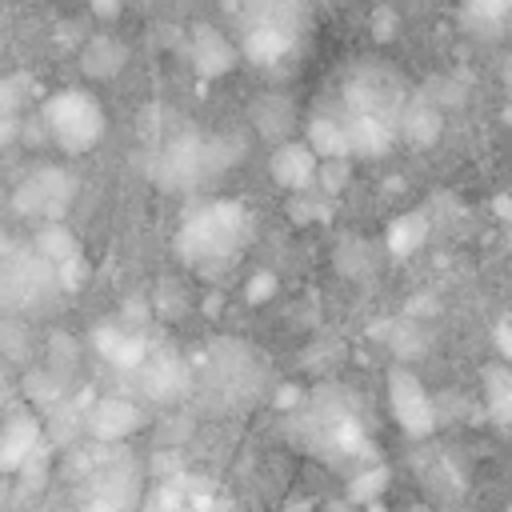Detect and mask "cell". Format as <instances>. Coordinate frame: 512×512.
I'll use <instances>...</instances> for the list:
<instances>
[{
    "label": "cell",
    "instance_id": "6da1fadb",
    "mask_svg": "<svg viewBox=\"0 0 512 512\" xmlns=\"http://www.w3.org/2000/svg\"><path fill=\"white\" fill-rule=\"evenodd\" d=\"M248 240H252V216L240 200H204L184 216L176 232V252L192 272L220 276L244 256Z\"/></svg>",
    "mask_w": 512,
    "mask_h": 512
},
{
    "label": "cell",
    "instance_id": "d6986e66",
    "mask_svg": "<svg viewBox=\"0 0 512 512\" xmlns=\"http://www.w3.org/2000/svg\"><path fill=\"white\" fill-rule=\"evenodd\" d=\"M480 380H484V408H488L492 424L504 428L512 420V372L504 364H488L480 372Z\"/></svg>",
    "mask_w": 512,
    "mask_h": 512
},
{
    "label": "cell",
    "instance_id": "d4e9b609",
    "mask_svg": "<svg viewBox=\"0 0 512 512\" xmlns=\"http://www.w3.org/2000/svg\"><path fill=\"white\" fill-rule=\"evenodd\" d=\"M148 512H192L188 504H184V496H180V488H172V484H164L156 496H152V504H148Z\"/></svg>",
    "mask_w": 512,
    "mask_h": 512
},
{
    "label": "cell",
    "instance_id": "8fae6325",
    "mask_svg": "<svg viewBox=\"0 0 512 512\" xmlns=\"http://www.w3.org/2000/svg\"><path fill=\"white\" fill-rule=\"evenodd\" d=\"M236 56H240L236 44L224 32H216L212 24H196L188 32V60H192V68L200 76H224V72H232Z\"/></svg>",
    "mask_w": 512,
    "mask_h": 512
},
{
    "label": "cell",
    "instance_id": "4dcf8cb0",
    "mask_svg": "<svg viewBox=\"0 0 512 512\" xmlns=\"http://www.w3.org/2000/svg\"><path fill=\"white\" fill-rule=\"evenodd\" d=\"M324 512H348V508H324Z\"/></svg>",
    "mask_w": 512,
    "mask_h": 512
},
{
    "label": "cell",
    "instance_id": "30bf717a",
    "mask_svg": "<svg viewBox=\"0 0 512 512\" xmlns=\"http://www.w3.org/2000/svg\"><path fill=\"white\" fill-rule=\"evenodd\" d=\"M136 368H140V388L152 400H176L192 384L188 364L180 356H172V352H144V360Z\"/></svg>",
    "mask_w": 512,
    "mask_h": 512
},
{
    "label": "cell",
    "instance_id": "4316f807",
    "mask_svg": "<svg viewBox=\"0 0 512 512\" xmlns=\"http://www.w3.org/2000/svg\"><path fill=\"white\" fill-rule=\"evenodd\" d=\"M272 292H276V276H272V272H260V276H252V280H248V300H252V304L268 300Z\"/></svg>",
    "mask_w": 512,
    "mask_h": 512
},
{
    "label": "cell",
    "instance_id": "cb8c5ba5",
    "mask_svg": "<svg viewBox=\"0 0 512 512\" xmlns=\"http://www.w3.org/2000/svg\"><path fill=\"white\" fill-rule=\"evenodd\" d=\"M252 116H256V124H260V132H268V136H272V132H284V128L292 124V108H288V104H276V108H268V104H260V108H256Z\"/></svg>",
    "mask_w": 512,
    "mask_h": 512
},
{
    "label": "cell",
    "instance_id": "2e32d148",
    "mask_svg": "<svg viewBox=\"0 0 512 512\" xmlns=\"http://www.w3.org/2000/svg\"><path fill=\"white\" fill-rule=\"evenodd\" d=\"M92 344H96V352H100L104 360H112L116 368H136V364L144 360V352H148L144 336H140V332H128V328H120V324H100V328L92 332Z\"/></svg>",
    "mask_w": 512,
    "mask_h": 512
},
{
    "label": "cell",
    "instance_id": "5b68a950",
    "mask_svg": "<svg viewBox=\"0 0 512 512\" xmlns=\"http://www.w3.org/2000/svg\"><path fill=\"white\" fill-rule=\"evenodd\" d=\"M56 268L28 252H8L0 260V308L8 312H32L44 308L56 296Z\"/></svg>",
    "mask_w": 512,
    "mask_h": 512
},
{
    "label": "cell",
    "instance_id": "484cf974",
    "mask_svg": "<svg viewBox=\"0 0 512 512\" xmlns=\"http://www.w3.org/2000/svg\"><path fill=\"white\" fill-rule=\"evenodd\" d=\"M0 348H4L8 356H24V332H20V324L0 320Z\"/></svg>",
    "mask_w": 512,
    "mask_h": 512
},
{
    "label": "cell",
    "instance_id": "83f0119b",
    "mask_svg": "<svg viewBox=\"0 0 512 512\" xmlns=\"http://www.w3.org/2000/svg\"><path fill=\"white\" fill-rule=\"evenodd\" d=\"M496 348H500V356H512V336H508V320H500V324H496Z\"/></svg>",
    "mask_w": 512,
    "mask_h": 512
},
{
    "label": "cell",
    "instance_id": "ba28073f",
    "mask_svg": "<svg viewBox=\"0 0 512 512\" xmlns=\"http://www.w3.org/2000/svg\"><path fill=\"white\" fill-rule=\"evenodd\" d=\"M256 380H260V372H256V360H252L248 348H240V344H216V348H212L208 384H212L216 392H224L228 400H236V396H244Z\"/></svg>",
    "mask_w": 512,
    "mask_h": 512
},
{
    "label": "cell",
    "instance_id": "e0dca14e",
    "mask_svg": "<svg viewBox=\"0 0 512 512\" xmlns=\"http://www.w3.org/2000/svg\"><path fill=\"white\" fill-rule=\"evenodd\" d=\"M124 60H128V48H124L116 36H108V32H96V36L84 44V52H80V68H84L92 80H112V76L124 68Z\"/></svg>",
    "mask_w": 512,
    "mask_h": 512
},
{
    "label": "cell",
    "instance_id": "7c38bea8",
    "mask_svg": "<svg viewBox=\"0 0 512 512\" xmlns=\"http://www.w3.org/2000/svg\"><path fill=\"white\" fill-rule=\"evenodd\" d=\"M316 152L304 144V140H288L272 152V180L284 188V192H308L316 188Z\"/></svg>",
    "mask_w": 512,
    "mask_h": 512
},
{
    "label": "cell",
    "instance_id": "f1b7e54d",
    "mask_svg": "<svg viewBox=\"0 0 512 512\" xmlns=\"http://www.w3.org/2000/svg\"><path fill=\"white\" fill-rule=\"evenodd\" d=\"M92 12H96V16H116L120 4H116V0H92Z\"/></svg>",
    "mask_w": 512,
    "mask_h": 512
},
{
    "label": "cell",
    "instance_id": "44dd1931",
    "mask_svg": "<svg viewBox=\"0 0 512 512\" xmlns=\"http://www.w3.org/2000/svg\"><path fill=\"white\" fill-rule=\"evenodd\" d=\"M424 232H428V220L424 216H400L392 228H388V252L392 256H412L416 248H420V240H424Z\"/></svg>",
    "mask_w": 512,
    "mask_h": 512
},
{
    "label": "cell",
    "instance_id": "52a82bcc",
    "mask_svg": "<svg viewBox=\"0 0 512 512\" xmlns=\"http://www.w3.org/2000/svg\"><path fill=\"white\" fill-rule=\"evenodd\" d=\"M388 408L412 440H420L436 428V404H432L428 388L420 384V376L412 368H392L388 372Z\"/></svg>",
    "mask_w": 512,
    "mask_h": 512
},
{
    "label": "cell",
    "instance_id": "3957f363",
    "mask_svg": "<svg viewBox=\"0 0 512 512\" xmlns=\"http://www.w3.org/2000/svg\"><path fill=\"white\" fill-rule=\"evenodd\" d=\"M240 156V140L224 136H204V132H180L156 152L152 180L168 192H196L212 184L224 168H232Z\"/></svg>",
    "mask_w": 512,
    "mask_h": 512
},
{
    "label": "cell",
    "instance_id": "4fadbf2b",
    "mask_svg": "<svg viewBox=\"0 0 512 512\" xmlns=\"http://www.w3.org/2000/svg\"><path fill=\"white\" fill-rule=\"evenodd\" d=\"M140 408L132 404V400H124V396H104V400H96L92 404V412H88V432L100 440V444H120L124 436H132L136 428H140Z\"/></svg>",
    "mask_w": 512,
    "mask_h": 512
},
{
    "label": "cell",
    "instance_id": "f546056e",
    "mask_svg": "<svg viewBox=\"0 0 512 512\" xmlns=\"http://www.w3.org/2000/svg\"><path fill=\"white\" fill-rule=\"evenodd\" d=\"M80 512H112V508H108L104 500H96V496H88V504H84Z\"/></svg>",
    "mask_w": 512,
    "mask_h": 512
},
{
    "label": "cell",
    "instance_id": "9c48e42d",
    "mask_svg": "<svg viewBox=\"0 0 512 512\" xmlns=\"http://www.w3.org/2000/svg\"><path fill=\"white\" fill-rule=\"evenodd\" d=\"M92 496L104 500L112 512H132L140 496V472L132 460L112 456L104 464H92Z\"/></svg>",
    "mask_w": 512,
    "mask_h": 512
},
{
    "label": "cell",
    "instance_id": "5bb4252c",
    "mask_svg": "<svg viewBox=\"0 0 512 512\" xmlns=\"http://www.w3.org/2000/svg\"><path fill=\"white\" fill-rule=\"evenodd\" d=\"M40 448V420L32 412H12L0 424V472H16Z\"/></svg>",
    "mask_w": 512,
    "mask_h": 512
},
{
    "label": "cell",
    "instance_id": "ffe728a7",
    "mask_svg": "<svg viewBox=\"0 0 512 512\" xmlns=\"http://www.w3.org/2000/svg\"><path fill=\"white\" fill-rule=\"evenodd\" d=\"M316 160H352L348 156V136H344V124L336 116H316L308 124V140H304Z\"/></svg>",
    "mask_w": 512,
    "mask_h": 512
},
{
    "label": "cell",
    "instance_id": "603a6c76",
    "mask_svg": "<svg viewBox=\"0 0 512 512\" xmlns=\"http://www.w3.org/2000/svg\"><path fill=\"white\" fill-rule=\"evenodd\" d=\"M512 0H468V20L476 24H504Z\"/></svg>",
    "mask_w": 512,
    "mask_h": 512
},
{
    "label": "cell",
    "instance_id": "9a60e30c",
    "mask_svg": "<svg viewBox=\"0 0 512 512\" xmlns=\"http://www.w3.org/2000/svg\"><path fill=\"white\" fill-rule=\"evenodd\" d=\"M440 128H444V116H440V104L436 100H428V96H404V104L396 112V132L408 144L424 148V144H432L440 136Z\"/></svg>",
    "mask_w": 512,
    "mask_h": 512
},
{
    "label": "cell",
    "instance_id": "ac0fdd59",
    "mask_svg": "<svg viewBox=\"0 0 512 512\" xmlns=\"http://www.w3.org/2000/svg\"><path fill=\"white\" fill-rule=\"evenodd\" d=\"M32 252H36L40 260H48L52 268H60V264H68V260H80V244H76V236L64 228V220L40 224L36 236H32Z\"/></svg>",
    "mask_w": 512,
    "mask_h": 512
},
{
    "label": "cell",
    "instance_id": "7a4b0ae2",
    "mask_svg": "<svg viewBox=\"0 0 512 512\" xmlns=\"http://www.w3.org/2000/svg\"><path fill=\"white\" fill-rule=\"evenodd\" d=\"M312 4L308 0H240L236 52L260 68H288L308 40Z\"/></svg>",
    "mask_w": 512,
    "mask_h": 512
},
{
    "label": "cell",
    "instance_id": "7402d4cb",
    "mask_svg": "<svg viewBox=\"0 0 512 512\" xmlns=\"http://www.w3.org/2000/svg\"><path fill=\"white\" fill-rule=\"evenodd\" d=\"M388 484V468L384 464H372L368 472H356L352 484H348V504H372Z\"/></svg>",
    "mask_w": 512,
    "mask_h": 512
},
{
    "label": "cell",
    "instance_id": "8992f818",
    "mask_svg": "<svg viewBox=\"0 0 512 512\" xmlns=\"http://www.w3.org/2000/svg\"><path fill=\"white\" fill-rule=\"evenodd\" d=\"M76 176L68 172V168H36L32 176H24L20 180V188H16V212L20 216H28V220H36V224H56V220H64L68 216V208H72V200H76Z\"/></svg>",
    "mask_w": 512,
    "mask_h": 512
},
{
    "label": "cell",
    "instance_id": "277c9868",
    "mask_svg": "<svg viewBox=\"0 0 512 512\" xmlns=\"http://www.w3.org/2000/svg\"><path fill=\"white\" fill-rule=\"evenodd\" d=\"M40 120L48 128V140L64 152V156H84L104 140V108L96 96H88L84 88H60L44 100Z\"/></svg>",
    "mask_w": 512,
    "mask_h": 512
}]
</instances>
